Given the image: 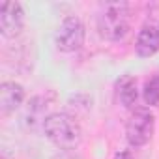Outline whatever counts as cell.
<instances>
[{
  "mask_svg": "<svg viewBox=\"0 0 159 159\" xmlns=\"http://www.w3.org/2000/svg\"><path fill=\"white\" fill-rule=\"evenodd\" d=\"M45 135L51 142H54L62 152L64 150H75L81 142V125L75 122L73 116L66 112H54L49 114L43 120Z\"/></svg>",
  "mask_w": 159,
  "mask_h": 159,
  "instance_id": "6da1fadb",
  "label": "cell"
},
{
  "mask_svg": "<svg viewBox=\"0 0 159 159\" xmlns=\"http://www.w3.org/2000/svg\"><path fill=\"white\" fill-rule=\"evenodd\" d=\"M98 30L105 39H111V41L124 39L129 32L127 4H122V2L107 4L98 17Z\"/></svg>",
  "mask_w": 159,
  "mask_h": 159,
  "instance_id": "7a4b0ae2",
  "label": "cell"
},
{
  "mask_svg": "<svg viewBox=\"0 0 159 159\" xmlns=\"http://www.w3.org/2000/svg\"><path fill=\"white\" fill-rule=\"evenodd\" d=\"M153 114L144 111V109H139L135 111L127 124H125V137L129 140L131 146H144L146 142H150L152 135H153Z\"/></svg>",
  "mask_w": 159,
  "mask_h": 159,
  "instance_id": "3957f363",
  "label": "cell"
},
{
  "mask_svg": "<svg viewBox=\"0 0 159 159\" xmlns=\"http://www.w3.org/2000/svg\"><path fill=\"white\" fill-rule=\"evenodd\" d=\"M56 47L64 52H73L77 49H81L84 43V26L81 23V19L77 17H66L54 36Z\"/></svg>",
  "mask_w": 159,
  "mask_h": 159,
  "instance_id": "277c9868",
  "label": "cell"
},
{
  "mask_svg": "<svg viewBox=\"0 0 159 159\" xmlns=\"http://www.w3.org/2000/svg\"><path fill=\"white\" fill-rule=\"evenodd\" d=\"M25 25V13L21 4L17 2H2L0 4V32L6 38H15Z\"/></svg>",
  "mask_w": 159,
  "mask_h": 159,
  "instance_id": "5b68a950",
  "label": "cell"
},
{
  "mask_svg": "<svg viewBox=\"0 0 159 159\" xmlns=\"http://www.w3.org/2000/svg\"><path fill=\"white\" fill-rule=\"evenodd\" d=\"M25 101V88L17 83H2L0 84V112L10 114L21 107Z\"/></svg>",
  "mask_w": 159,
  "mask_h": 159,
  "instance_id": "8992f818",
  "label": "cell"
},
{
  "mask_svg": "<svg viewBox=\"0 0 159 159\" xmlns=\"http://www.w3.org/2000/svg\"><path fill=\"white\" fill-rule=\"evenodd\" d=\"M135 49H137V54L144 56V58L155 54L159 51V30H157V26H153V25L142 26V30L137 36Z\"/></svg>",
  "mask_w": 159,
  "mask_h": 159,
  "instance_id": "52a82bcc",
  "label": "cell"
},
{
  "mask_svg": "<svg viewBox=\"0 0 159 159\" xmlns=\"http://www.w3.org/2000/svg\"><path fill=\"white\" fill-rule=\"evenodd\" d=\"M118 96H120V101L124 107H133L137 98H139V92H137V81L131 77V75H124L120 81H118Z\"/></svg>",
  "mask_w": 159,
  "mask_h": 159,
  "instance_id": "ba28073f",
  "label": "cell"
},
{
  "mask_svg": "<svg viewBox=\"0 0 159 159\" xmlns=\"http://www.w3.org/2000/svg\"><path fill=\"white\" fill-rule=\"evenodd\" d=\"M144 101L146 105L159 107V75L150 77L144 84Z\"/></svg>",
  "mask_w": 159,
  "mask_h": 159,
  "instance_id": "9c48e42d",
  "label": "cell"
},
{
  "mask_svg": "<svg viewBox=\"0 0 159 159\" xmlns=\"http://www.w3.org/2000/svg\"><path fill=\"white\" fill-rule=\"evenodd\" d=\"M52 159H83V157H81V155H77V153H73L71 150H64V152L56 153Z\"/></svg>",
  "mask_w": 159,
  "mask_h": 159,
  "instance_id": "30bf717a",
  "label": "cell"
},
{
  "mask_svg": "<svg viewBox=\"0 0 159 159\" xmlns=\"http://www.w3.org/2000/svg\"><path fill=\"white\" fill-rule=\"evenodd\" d=\"M114 159H131V157H129L127 152H118V153L114 155Z\"/></svg>",
  "mask_w": 159,
  "mask_h": 159,
  "instance_id": "8fae6325",
  "label": "cell"
},
{
  "mask_svg": "<svg viewBox=\"0 0 159 159\" xmlns=\"http://www.w3.org/2000/svg\"><path fill=\"white\" fill-rule=\"evenodd\" d=\"M157 30H159V25H157Z\"/></svg>",
  "mask_w": 159,
  "mask_h": 159,
  "instance_id": "7c38bea8",
  "label": "cell"
}]
</instances>
